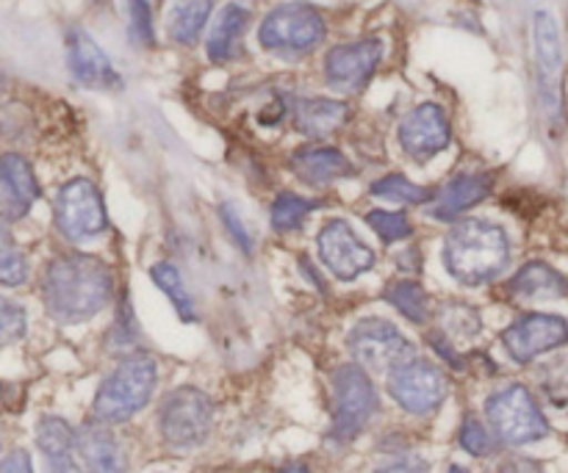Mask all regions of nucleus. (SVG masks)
<instances>
[{
    "mask_svg": "<svg viewBox=\"0 0 568 473\" xmlns=\"http://www.w3.org/2000/svg\"><path fill=\"white\" fill-rule=\"evenodd\" d=\"M497 473H544V471H541V465L532 463V460L510 457V460H505L503 465H499Z\"/></svg>",
    "mask_w": 568,
    "mask_h": 473,
    "instance_id": "obj_39",
    "label": "nucleus"
},
{
    "mask_svg": "<svg viewBox=\"0 0 568 473\" xmlns=\"http://www.w3.org/2000/svg\"><path fill=\"white\" fill-rule=\"evenodd\" d=\"M568 341V321L560 316L530 313L503 332V343L516 363H532L538 354L552 352Z\"/></svg>",
    "mask_w": 568,
    "mask_h": 473,
    "instance_id": "obj_12",
    "label": "nucleus"
},
{
    "mask_svg": "<svg viewBox=\"0 0 568 473\" xmlns=\"http://www.w3.org/2000/svg\"><path fill=\"white\" fill-rule=\"evenodd\" d=\"M28 277V264L20 253L11 249V244H3V258H0V280L3 286H20Z\"/></svg>",
    "mask_w": 568,
    "mask_h": 473,
    "instance_id": "obj_35",
    "label": "nucleus"
},
{
    "mask_svg": "<svg viewBox=\"0 0 568 473\" xmlns=\"http://www.w3.org/2000/svg\"><path fill=\"white\" fill-rule=\"evenodd\" d=\"M0 330H3L6 347L26 336V310L11 302V299L0 302Z\"/></svg>",
    "mask_w": 568,
    "mask_h": 473,
    "instance_id": "obj_34",
    "label": "nucleus"
},
{
    "mask_svg": "<svg viewBox=\"0 0 568 473\" xmlns=\"http://www.w3.org/2000/svg\"><path fill=\"white\" fill-rule=\"evenodd\" d=\"M316 208H320V203H311V199L297 197V194H281L272 205V225L281 233L297 230L305 216Z\"/></svg>",
    "mask_w": 568,
    "mask_h": 473,
    "instance_id": "obj_29",
    "label": "nucleus"
},
{
    "mask_svg": "<svg viewBox=\"0 0 568 473\" xmlns=\"http://www.w3.org/2000/svg\"><path fill=\"white\" fill-rule=\"evenodd\" d=\"M491 192V177L488 175H460L444 188V194L438 197V205L433 208V216L442 222L458 219L460 214H466L469 208H475L480 199H486V194Z\"/></svg>",
    "mask_w": 568,
    "mask_h": 473,
    "instance_id": "obj_23",
    "label": "nucleus"
},
{
    "mask_svg": "<svg viewBox=\"0 0 568 473\" xmlns=\"http://www.w3.org/2000/svg\"><path fill=\"white\" fill-rule=\"evenodd\" d=\"M442 325L447 336H464V338H475L480 332V319L471 308H464V305H455L453 310H444L442 313Z\"/></svg>",
    "mask_w": 568,
    "mask_h": 473,
    "instance_id": "obj_32",
    "label": "nucleus"
},
{
    "mask_svg": "<svg viewBox=\"0 0 568 473\" xmlns=\"http://www.w3.org/2000/svg\"><path fill=\"white\" fill-rule=\"evenodd\" d=\"M211 424H214V404L197 388H178L161 404V438L178 452L203 446L211 435Z\"/></svg>",
    "mask_w": 568,
    "mask_h": 473,
    "instance_id": "obj_4",
    "label": "nucleus"
},
{
    "mask_svg": "<svg viewBox=\"0 0 568 473\" xmlns=\"http://www.w3.org/2000/svg\"><path fill=\"white\" fill-rule=\"evenodd\" d=\"M447 473H469L466 469H460V465H453V469H449Z\"/></svg>",
    "mask_w": 568,
    "mask_h": 473,
    "instance_id": "obj_41",
    "label": "nucleus"
},
{
    "mask_svg": "<svg viewBox=\"0 0 568 473\" xmlns=\"http://www.w3.org/2000/svg\"><path fill=\"white\" fill-rule=\"evenodd\" d=\"M388 393L408 413L427 415L442 408L447 399V380L438 366L410 358L388 374Z\"/></svg>",
    "mask_w": 568,
    "mask_h": 473,
    "instance_id": "obj_10",
    "label": "nucleus"
},
{
    "mask_svg": "<svg viewBox=\"0 0 568 473\" xmlns=\"http://www.w3.org/2000/svg\"><path fill=\"white\" fill-rule=\"evenodd\" d=\"M220 214H222V222H225L227 233L233 236V241H236L244 253H250V249H253V244H250V233H247V227H244V222L239 219L236 208H233V205H222Z\"/></svg>",
    "mask_w": 568,
    "mask_h": 473,
    "instance_id": "obj_36",
    "label": "nucleus"
},
{
    "mask_svg": "<svg viewBox=\"0 0 568 473\" xmlns=\"http://www.w3.org/2000/svg\"><path fill=\"white\" fill-rule=\"evenodd\" d=\"M211 17V0H178L170 11L166 31L178 44H194Z\"/></svg>",
    "mask_w": 568,
    "mask_h": 473,
    "instance_id": "obj_25",
    "label": "nucleus"
},
{
    "mask_svg": "<svg viewBox=\"0 0 568 473\" xmlns=\"http://www.w3.org/2000/svg\"><path fill=\"white\" fill-rule=\"evenodd\" d=\"M372 194L383 199H394V203H408V205H419V203H430L433 192L430 188H422L416 183H410L405 175H386L383 181H377L372 186Z\"/></svg>",
    "mask_w": 568,
    "mask_h": 473,
    "instance_id": "obj_28",
    "label": "nucleus"
},
{
    "mask_svg": "<svg viewBox=\"0 0 568 473\" xmlns=\"http://www.w3.org/2000/svg\"><path fill=\"white\" fill-rule=\"evenodd\" d=\"M155 382H159L155 360L144 352L128 354L100 385L92 408L94 419L100 424H125L139 410L148 408Z\"/></svg>",
    "mask_w": 568,
    "mask_h": 473,
    "instance_id": "obj_3",
    "label": "nucleus"
},
{
    "mask_svg": "<svg viewBox=\"0 0 568 473\" xmlns=\"http://www.w3.org/2000/svg\"><path fill=\"white\" fill-rule=\"evenodd\" d=\"M0 473H33L31 457H28L26 449H14V452L3 460V471Z\"/></svg>",
    "mask_w": 568,
    "mask_h": 473,
    "instance_id": "obj_38",
    "label": "nucleus"
},
{
    "mask_svg": "<svg viewBox=\"0 0 568 473\" xmlns=\"http://www.w3.org/2000/svg\"><path fill=\"white\" fill-rule=\"evenodd\" d=\"M333 397H336V413H333V438L347 443L361 435L377 410V391L372 385L366 369L358 363L338 366L333 374Z\"/></svg>",
    "mask_w": 568,
    "mask_h": 473,
    "instance_id": "obj_7",
    "label": "nucleus"
},
{
    "mask_svg": "<svg viewBox=\"0 0 568 473\" xmlns=\"http://www.w3.org/2000/svg\"><path fill=\"white\" fill-rule=\"evenodd\" d=\"M53 214L61 236L72 238V241L94 238L100 233H105V227H109L103 197H100L94 183L87 181V177H75V181L64 183L59 188Z\"/></svg>",
    "mask_w": 568,
    "mask_h": 473,
    "instance_id": "obj_9",
    "label": "nucleus"
},
{
    "mask_svg": "<svg viewBox=\"0 0 568 473\" xmlns=\"http://www.w3.org/2000/svg\"><path fill=\"white\" fill-rule=\"evenodd\" d=\"M349 120V109L342 100L316 97L303 100L294 111V127L308 138H325Z\"/></svg>",
    "mask_w": 568,
    "mask_h": 473,
    "instance_id": "obj_21",
    "label": "nucleus"
},
{
    "mask_svg": "<svg viewBox=\"0 0 568 473\" xmlns=\"http://www.w3.org/2000/svg\"><path fill=\"white\" fill-rule=\"evenodd\" d=\"M128 11H131V37L142 42L144 48L155 42L153 33V11H150L148 0H128Z\"/></svg>",
    "mask_w": 568,
    "mask_h": 473,
    "instance_id": "obj_33",
    "label": "nucleus"
},
{
    "mask_svg": "<svg viewBox=\"0 0 568 473\" xmlns=\"http://www.w3.org/2000/svg\"><path fill=\"white\" fill-rule=\"evenodd\" d=\"M375 473H430V465L419 457H405L397 460V463L383 465V469H377Z\"/></svg>",
    "mask_w": 568,
    "mask_h": 473,
    "instance_id": "obj_37",
    "label": "nucleus"
},
{
    "mask_svg": "<svg viewBox=\"0 0 568 473\" xmlns=\"http://www.w3.org/2000/svg\"><path fill=\"white\" fill-rule=\"evenodd\" d=\"M67 61L70 72L78 83L89 89H120L122 78L114 70L109 55L100 50V44L81 28H70L67 33Z\"/></svg>",
    "mask_w": 568,
    "mask_h": 473,
    "instance_id": "obj_15",
    "label": "nucleus"
},
{
    "mask_svg": "<svg viewBox=\"0 0 568 473\" xmlns=\"http://www.w3.org/2000/svg\"><path fill=\"white\" fill-rule=\"evenodd\" d=\"M510 294L519 299H532V302H541V299H564L568 297V280L560 271H555L552 266L541 264V260H532V264L521 266L519 275L510 280Z\"/></svg>",
    "mask_w": 568,
    "mask_h": 473,
    "instance_id": "obj_22",
    "label": "nucleus"
},
{
    "mask_svg": "<svg viewBox=\"0 0 568 473\" xmlns=\"http://www.w3.org/2000/svg\"><path fill=\"white\" fill-rule=\"evenodd\" d=\"M460 446H464L471 457H486V454L494 452V438L488 435V430L475 419V415H469V419L464 421V426H460Z\"/></svg>",
    "mask_w": 568,
    "mask_h": 473,
    "instance_id": "obj_31",
    "label": "nucleus"
},
{
    "mask_svg": "<svg viewBox=\"0 0 568 473\" xmlns=\"http://www.w3.org/2000/svg\"><path fill=\"white\" fill-rule=\"evenodd\" d=\"M347 347L353 352L355 363L366 371H388L392 374L397 366L414 358V347L408 338L386 319H361L349 330Z\"/></svg>",
    "mask_w": 568,
    "mask_h": 473,
    "instance_id": "obj_8",
    "label": "nucleus"
},
{
    "mask_svg": "<svg viewBox=\"0 0 568 473\" xmlns=\"http://www.w3.org/2000/svg\"><path fill=\"white\" fill-rule=\"evenodd\" d=\"M37 443L48 460L50 473H81L78 469V435L67 426V421L48 415L37 424Z\"/></svg>",
    "mask_w": 568,
    "mask_h": 473,
    "instance_id": "obj_19",
    "label": "nucleus"
},
{
    "mask_svg": "<svg viewBox=\"0 0 568 473\" xmlns=\"http://www.w3.org/2000/svg\"><path fill=\"white\" fill-rule=\"evenodd\" d=\"M150 277H153L155 286H159L161 291L170 297L172 308L178 310V316H181L183 321L197 319V310H194L192 297H189L186 286H183L181 271H178L175 266H172V264H155L153 269H150Z\"/></svg>",
    "mask_w": 568,
    "mask_h": 473,
    "instance_id": "obj_27",
    "label": "nucleus"
},
{
    "mask_svg": "<svg viewBox=\"0 0 568 473\" xmlns=\"http://www.w3.org/2000/svg\"><path fill=\"white\" fill-rule=\"evenodd\" d=\"M250 14L247 9L236 3H227L222 14L216 17L214 31L209 33V59L216 64H225L239 53V42H242L244 31H247Z\"/></svg>",
    "mask_w": 568,
    "mask_h": 473,
    "instance_id": "obj_24",
    "label": "nucleus"
},
{
    "mask_svg": "<svg viewBox=\"0 0 568 473\" xmlns=\"http://www.w3.org/2000/svg\"><path fill=\"white\" fill-rule=\"evenodd\" d=\"M383 61L381 39H361V42L338 44L325 59V78L333 89L355 92L375 75L377 64Z\"/></svg>",
    "mask_w": 568,
    "mask_h": 473,
    "instance_id": "obj_13",
    "label": "nucleus"
},
{
    "mask_svg": "<svg viewBox=\"0 0 568 473\" xmlns=\"http://www.w3.org/2000/svg\"><path fill=\"white\" fill-rule=\"evenodd\" d=\"M486 415L497 438L508 446H527L549 435V424L525 385H508L488 397Z\"/></svg>",
    "mask_w": 568,
    "mask_h": 473,
    "instance_id": "obj_5",
    "label": "nucleus"
},
{
    "mask_svg": "<svg viewBox=\"0 0 568 473\" xmlns=\"http://www.w3.org/2000/svg\"><path fill=\"white\" fill-rule=\"evenodd\" d=\"M316 247H320L322 264L342 282L358 280L375 266V253L355 236V230L344 219L327 222L316 236Z\"/></svg>",
    "mask_w": 568,
    "mask_h": 473,
    "instance_id": "obj_11",
    "label": "nucleus"
},
{
    "mask_svg": "<svg viewBox=\"0 0 568 473\" xmlns=\"http://www.w3.org/2000/svg\"><path fill=\"white\" fill-rule=\"evenodd\" d=\"M386 299L414 325H422V321L430 319V299H427L425 288L414 280H399L394 282L386 291Z\"/></svg>",
    "mask_w": 568,
    "mask_h": 473,
    "instance_id": "obj_26",
    "label": "nucleus"
},
{
    "mask_svg": "<svg viewBox=\"0 0 568 473\" xmlns=\"http://www.w3.org/2000/svg\"><path fill=\"white\" fill-rule=\"evenodd\" d=\"M114 294V275L92 255H61L42 282L44 310L59 325H81L98 316Z\"/></svg>",
    "mask_w": 568,
    "mask_h": 473,
    "instance_id": "obj_1",
    "label": "nucleus"
},
{
    "mask_svg": "<svg viewBox=\"0 0 568 473\" xmlns=\"http://www.w3.org/2000/svg\"><path fill=\"white\" fill-rule=\"evenodd\" d=\"M532 42H536V64L541 97L549 111H558V83L564 70V48H560L558 22L549 11H536L532 17Z\"/></svg>",
    "mask_w": 568,
    "mask_h": 473,
    "instance_id": "obj_16",
    "label": "nucleus"
},
{
    "mask_svg": "<svg viewBox=\"0 0 568 473\" xmlns=\"http://www.w3.org/2000/svg\"><path fill=\"white\" fill-rule=\"evenodd\" d=\"M327 25L320 11L308 3L277 6L261 22L258 39L266 50L281 55H305L320 48Z\"/></svg>",
    "mask_w": 568,
    "mask_h": 473,
    "instance_id": "obj_6",
    "label": "nucleus"
},
{
    "mask_svg": "<svg viewBox=\"0 0 568 473\" xmlns=\"http://www.w3.org/2000/svg\"><path fill=\"white\" fill-rule=\"evenodd\" d=\"M366 222H369L372 230H375L386 244L405 241V238L414 233L410 230L408 216L399 214V210H372V214L366 216Z\"/></svg>",
    "mask_w": 568,
    "mask_h": 473,
    "instance_id": "obj_30",
    "label": "nucleus"
},
{
    "mask_svg": "<svg viewBox=\"0 0 568 473\" xmlns=\"http://www.w3.org/2000/svg\"><path fill=\"white\" fill-rule=\"evenodd\" d=\"M78 454L89 473H125L128 460L120 441L105 430V424H87L78 432Z\"/></svg>",
    "mask_w": 568,
    "mask_h": 473,
    "instance_id": "obj_18",
    "label": "nucleus"
},
{
    "mask_svg": "<svg viewBox=\"0 0 568 473\" xmlns=\"http://www.w3.org/2000/svg\"><path fill=\"white\" fill-rule=\"evenodd\" d=\"M39 186L33 177L31 164L22 155L9 153L3 155L0 164V199H3V219L17 222L31 210L37 203Z\"/></svg>",
    "mask_w": 568,
    "mask_h": 473,
    "instance_id": "obj_17",
    "label": "nucleus"
},
{
    "mask_svg": "<svg viewBox=\"0 0 568 473\" xmlns=\"http://www.w3.org/2000/svg\"><path fill=\"white\" fill-rule=\"evenodd\" d=\"M442 260L460 286H486L510 260V238L486 219H464L449 230Z\"/></svg>",
    "mask_w": 568,
    "mask_h": 473,
    "instance_id": "obj_2",
    "label": "nucleus"
},
{
    "mask_svg": "<svg viewBox=\"0 0 568 473\" xmlns=\"http://www.w3.org/2000/svg\"><path fill=\"white\" fill-rule=\"evenodd\" d=\"M281 473H311L305 465H288V469H283Z\"/></svg>",
    "mask_w": 568,
    "mask_h": 473,
    "instance_id": "obj_40",
    "label": "nucleus"
},
{
    "mask_svg": "<svg viewBox=\"0 0 568 473\" xmlns=\"http://www.w3.org/2000/svg\"><path fill=\"white\" fill-rule=\"evenodd\" d=\"M453 131L442 105L422 103L399 125V144L416 161H427L449 147Z\"/></svg>",
    "mask_w": 568,
    "mask_h": 473,
    "instance_id": "obj_14",
    "label": "nucleus"
},
{
    "mask_svg": "<svg viewBox=\"0 0 568 473\" xmlns=\"http://www.w3.org/2000/svg\"><path fill=\"white\" fill-rule=\"evenodd\" d=\"M292 172L305 183L322 186V183L353 175V164L347 161V155L333 147H305L292 155Z\"/></svg>",
    "mask_w": 568,
    "mask_h": 473,
    "instance_id": "obj_20",
    "label": "nucleus"
}]
</instances>
